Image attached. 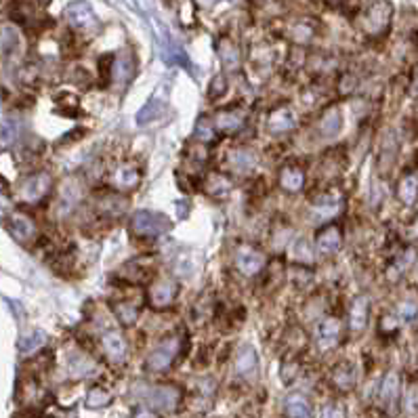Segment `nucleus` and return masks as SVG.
<instances>
[{"label":"nucleus","instance_id":"nucleus-18","mask_svg":"<svg viewBox=\"0 0 418 418\" xmlns=\"http://www.w3.org/2000/svg\"><path fill=\"white\" fill-rule=\"evenodd\" d=\"M343 208V193L341 191H326L316 202H313V215L318 219H330Z\"/></svg>","mask_w":418,"mask_h":418},{"label":"nucleus","instance_id":"nucleus-51","mask_svg":"<svg viewBox=\"0 0 418 418\" xmlns=\"http://www.w3.org/2000/svg\"><path fill=\"white\" fill-rule=\"evenodd\" d=\"M326 3H328L330 7H341V5H345V0H326Z\"/></svg>","mask_w":418,"mask_h":418},{"label":"nucleus","instance_id":"nucleus-25","mask_svg":"<svg viewBox=\"0 0 418 418\" xmlns=\"http://www.w3.org/2000/svg\"><path fill=\"white\" fill-rule=\"evenodd\" d=\"M80 200V187L74 179H67L63 181V185L59 187V195H57V211L61 215H67L72 213L76 204Z\"/></svg>","mask_w":418,"mask_h":418},{"label":"nucleus","instance_id":"nucleus-39","mask_svg":"<svg viewBox=\"0 0 418 418\" xmlns=\"http://www.w3.org/2000/svg\"><path fill=\"white\" fill-rule=\"evenodd\" d=\"M19 36L13 26H0V55H9L17 49Z\"/></svg>","mask_w":418,"mask_h":418},{"label":"nucleus","instance_id":"nucleus-38","mask_svg":"<svg viewBox=\"0 0 418 418\" xmlns=\"http://www.w3.org/2000/svg\"><path fill=\"white\" fill-rule=\"evenodd\" d=\"M84 403H86L88 408H93V410L106 408V405L112 403V393H110L108 389H103V387H90L88 393H86Z\"/></svg>","mask_w":418,"mask_h":418},{"label":"nucleus","instance_id":"nucleus-11","mask_svg":"<svg viewBox=\"0 0 418 418\" xmlns=\"http://www.w3.org/2000/svg\"><path fill=\"white\" fill-rule=\"evenodd\" d=\"M101 351L108 362L122 366L129 357V343L120 330H106L101 335Z\"/></svg>","mask_w":418,"mask_h":418},{"label":"nucleus","instance_id":"nucleus-21","mask_svg":"<svg viewBox=\"0 0 418 418\" xmlns=\"http://www.w3.org/2000/svg\"><path fill=\"white\" fill-rule=\"evenodd\" d=\"M368 313H370V300H368V296L362 294L351 303V309H349V330L353 335H362L366 330Z\"/></svg>","mask_w":418,"mask_h":418},{"label":"nucleus","instance_id":"nucleus-45","mask_svg":"<svg viewBox=\"0 0 418 418\" xmlns=\"http://www.w3.org/2000/svg\"><path fill=\"white\" fill-rule=\"evenodd\" d=\"M311 259H313V252H311V248L307 246V242L305 240H296L294 242V261H298V263H311Z\"/></svg>","mask_w":418,"mask_h":418},{"label":"nucleus","instance_id":"nucleus-2","mask_svg":"<svg viewBox=\"0 0 418 418\" xmlns=\"http://www.w3.org/2000/svg\"><path fill=\"white\" fill-rule=\"evenodd\" d=\"M172 227L170 219L162 213H152V211H137L131 217V232L137 238H160Z\"/></svg>","mask_w":418,"mask_h":418},{"label":"nucleus","instance_id":"nucleus-5","mask_svg":"<svg viewBox=\"0 0 418 418\" xmlns=\"http://www.w3.org/2000/svg\"><path fill=\"white\" fill-rule=\"evenodd\" d=\"M65 19L74 32L80 34H95L99 30V19L93 11V7L84 0H76V3L67 5L65 9Z\"/></svg>","mask_w":418,"mask_h":418},{"label":"nucleus","instance_id":"nucleus-9","mask_svg":"<svg viewBox=\"0 0 418 418\" xmlns=\"http://www.w3.org/2000/svg\"><path fill=\"white\" fill-rule=\"evenodd\" d=\"M181 399H183V391L177 385H158L150 389L147 393L150 408L158 412H175L181 405Z\"/></svg>","mask_w":418,"mask_h":418},{"label":"nucleus","instance_id":"nucleus-35","mask_svg":"<svg viewBox=\"0 0 418 418\" xmlns=\"http://www.w3.org/2000/svg\"><path fill=\"white\" fill-rule=\"evenodd\" d=\"M230 162H232L234 170L240 172V175H246V172L255 170V166H257L255 156H252L250 152H246V150H236V152H232Z\"/></svg>","mask_w":418,"mask_h":418},{"label":"nucleus","instance_id":"nucleus-37","mask_svg":"<svg viewBox=\"0 0 418 418\" xmlns=\"http://www.w3.org/2000/svg\"><path fill=\"white\" fill-rule=\"evenodd\" d=\"M412 261H414V250H412V248H408V250L399 252V255L395 257V261L389 265V271H387V275H389L391 280H397V278H401V275H403V273L410 269Z\"/></svg>","mask_w":418,"mask_h":418},{"label":"nucleus","instance_id":"nucleus-10","mask_svg":"<svg viewBox=\"0 0 418 418\" xmlns=\"http://www.w3.org/2000/svg\"><path fill=\"white\" fill-rule=\"evenodd\" d=\"M7 230L13 236L15 242H19L22 246H30L36 238H38V227L34 223L32 217H28L26 213H11L7 217Z\"/></svg>","mask_w":418,"mask_h":418},{"label":"nucleus","instance_id":"nucleus-34","mask_svg":"<svg viewBox=\"0 0 418 418\" xmlns=\"http://www.w3.org/2000/svg\"><path fill=\"white\" fill-rule=\"evenodd\" d=\"M17 137H19V127L15 120H11V118L0 120V150L13 147Z\"/></svg>","mask_w":418,"mask_h":418},{"label":"nucleus","instance_id":"nucleus-19","mask_svg":"<svg viewBox=\"0 0 418 418\" xmlns=\"http://www.w3.org/2000/svg\"><path fill=\"white\" fill-rule=\"evenodd\" d=\"M217 55L221 59V65L225 72H236L242 63V53H240V47L227 38V36H221L217 40Z\"/></svg>","mask_w":418,"mask_h":418},{"label":"nucleus","instance_id":"nucleus-42","mask_svg":"<svg viewBox=\"0 0 418 418\" xmlns=\"http://www.w3.org/2000/svg\"><path fill=\"white\" fill-rule=\"evenodd\" d=\"M403 408L410 416L418 414V385H410L403 395Z\"/></svg>","mask_w":418,"mask_h":418},{"label":"nucleus","instance_id":"nucleus-52","mask_svg":"<svg viewBox=\"0 0 418 418\" xmlns=\"http://www.w3.org/2000/svg\"><path fill=\"white\" fill-rule=\"evenodd\" d=\"M252 5H259V3H263V0H250Z\"/></svg>","mask_w":418,"mask_h":418},{"label":"nucleus","instance_id":"nucleus-22","mask_svg":"<svg viewBox=\"0 0 418 418\" xmlns=\"http://www.w3.org/2000/svg\"><path fill=\"white\" fill-rule=\"evenodd\" d=\"M316 36H318V24L313 19H296L288 28V38L298 47L309 45Z\"/></svg>","mask_w":418,"mask_h":418},{"label":"nucleus","instance_id":"nucleus-12","mask_svg":"<svg viewBox=\"0 0 418 418\" xmlns=\"http://www.w3.org/2000/svg\"><path fill=\"white\" fill-rule=\"evenodd\" d=\"M137 61L133 51H122L116 57H108V78H112L118 84H129L135 76Z\"/></svg>","mask_w":418,"mask_h":418},{"label":"nucleus","instance_id":"nucleus-20","mask_svg":"<svg viewBox=\"0 0 418 418\" xmlns=\"http://www.w3.org/2000/svg\"><path fill=\"white\" fill-rule=\"evenodd\" d=\"M343 131V112L335 106L324 110V114L318 120V135L322 139H335Z\"/></svg>","mask_w":418,"mask_h":418},{"label":"nucleus","instance_id":"nucleus-3","mask_svg":"<svg viewBox=\"0 0 418 418\" xmlns=\"http://www.w3.org/2000/svg\"><path fill=\"white\" fill-rule=\"evenodd\" d=\"M53 187H55L53 175L49 170H36L19 183L17 191L26 204H40L42 200H47L51 195Z\"/></svg>","mask_w":418,"mask_h":418},{"label":"nucleus","instance_id":"nucleus-1","mask_svg":"<svg viewBox=\"0 0 418 418\" xmlns=\"http://www.w3.org/2000/svg\"><path fill=\"white\" fill-rule=\"evenodd\" d=\"M391 17H393V7L389 0H372L360 17L362 30L372 38L385 36L391 26Z\"/></svg>","mask_w":418,"mask_h":418},{"label":"nucleus","instance_id":"nucleus-48","mask_svg":"<svg viewBox=\"0 0 418 418\" xmlns=\"http://www.w3.org/2000/svg\"><path fill=\"white\" fill-rule=\"evenodd\" d=\"M133 418H158V414L154 412V408H137Z\"/></svg>","mask_w":418,"mask_h":418},{"label":"nucleus","instance_id":"nucleus-53","mask_svg":"<svg viewBox=\"0 0 418 418\" xmlns=\"http://www.w3.org/2000/svg\"><path fill=\"white\" fill-rule=\"evenodd\" d=\"M40 3H49V0H40Z\"/></svg>","mask_w":418,"mask_h":418},{"label":"nucleus","instance_id":"nucleus-29","mask_svg":"<svg viewBox=\"0 0 418 418\" xmlns=\"http://www.w3.org/2000/svg\"><path fill=\"white\" fill-rule=\"evenodd\" d=\"M357 383V370L351 362H343L332 372V385L339 391H351Z\"/></svg>","mask_w":418,"mask_h":418},{"label":"nucleus","instance_id":"nucleus-30","mask_svg":"<svg viewBox=\"0 0 418 418\" xmlns=\"http://www.w3.org/2000/svg\"><path fill=\"white\" fill-rule=\"evenodd\" d=\"M112 311H114L116 320L127 328L133 326L141 316V309L135 300H116V303H112Z\"/></svg>","mask_w":418,"mask_h":418},{"label":"nucleus","instance_id":"nucleus-15","mask_svg":"<svg viewBox=\"0 0 418 418\" xmlns=\"http://www.w3.org/2000/svg\"><path fill=\"white\" fill-rule=\"evenodd\" d=\"M343 246V232L339 225H326L316 236V250L324 257L339 252Z\"/></svg>","mask_w":418,"mask_h":418},{"label":"nucleus","instance_id":"nucleus-28","mask_svg":"<svg viewBox=\"0 0 418 418\" xmlns=\"http://www.w3.org/2000/svg\"><path fill=\"white\" fill-rule=\"evenodd\" d=\"M95 370H97V366H95V362H93L86 353H82V351L70 353V357H67V372H70L74 378L90 376V374H95Z\"/></svg>","mask_w":418,"mask_h":418},{"label":"nucleus","instance_id":"nucleus-13","mask_svg":"<svg viewBox=\"0 0 418 418\" xmlns=\"http://www.w3.org/2000/svg\"><path fill=\"white\" fill-rule=\"evenodd\" d=\"M246 122H248V114L242 108H227L215 114V127L219 133H225V135L240 133L246 127Z\"/></svg>","mask_w":418,"mask_h":418},{"label":"nucleus","instance_id":"nucleus-44","mask_svg":"<svg viewBox=\"0 0 418 418\" xmlns=\"http://www.w3.org/2000/svg\"><path fill=\"white\" fill-rule=\"evenodd\" d=\"M397 313H399V318L403 322H414L418 318V305L412 303V300H403V303H399Z\"/></svg>","mask_w":418,"mask_h":418},{"label":"nucleus","instance_id":"nucleus-41","mask_svg":"<svg viewBox=\"0 0 418 418\" xmlns=\"http://www.w3.org/2000/svg\"><path fill=\"white\" fill-rule=\"evenodd\" d=\"M215 135H217V127H213L211 120L202 118V120L195 124V133H193V137H195L202 145L215 141Z\"/></svg>","mask_w":418,"mask_h":418},{"label":"nucleus","instance_id":"nucleus-6","mask_svg":"<svg viewBox=\"0 0 418 418\" xmlns=\"http://www.w3.org/2000/svg\"><path fill=\"white\" fill-rule=\"evenodd\" d=\"M179 290H181V286H179V282L175 278H160L150 286L147 300H150L152 309L164 311L170 305H175V300L179 296Z\"/></svg>","mask_w":418,"mask_h":418},{"label":"nucleus","instance_id":"nucleus-26","mask_svg":"<svg viewBox=\"0 0 418 418\" xmlns=\"http://www.w3.org/2000/svg\"><path fill=\"white\" fill-rule=\"evenodd\" d=\"M284 412L288 418H313V405L300 393H292L284 399Z\"/></svg>","mask_w":418,"mask_h":418},{"label":"nucleus","instance_id":"nucleus-47","mask_svg":"<svg viewBox=\"0 0 418 418\" xmlns=\"http://www.w3.org/2000/svg\"><path fill=\"white\" fill-rule=\"evenodd\" d=\"M324 418H345L343 414V408L339 403H328L324 408Z\"/></svg>","mask_w":418,"mask_h":418},{"label":"nucleus","instance_id":"nucleus-24","mask_svg":"<svg viewBox=\"0 0 418 418\" xmlns=\"http://www.w3.org/2000/svg\"><path fill=\"white\" fill-rule=\"evenodd\" d=\"M257 370H259V355L255 347L250 345L242 347L236 355V374L242 378H252L257 376Z\"/></svg>","mask_w":418,"mask_h":418},{"label":"nucleus","instance_id":"nucleus-33","mask_svg":"<svg viewBox=\"0 0 418 418\" xmlns=\"http://www.w3.org/2000/svg\"><path fill=\"white\" fill-rule=\"evenodd\" d=\"M141 181V172L135 166H120L114 175V185L118 189H133Z\"/></svg>","mask_w":418,"mask_h":418},{"label":"nucleus","instance_id":"nucleus-8","mask_svg":"<svg viewBox=\"0 0 418 418\" xmlns=\"http://www.w3.org/2000/svg\"><path fill=\"white\" fill-rule=\"evenodd\" d=\"M234 261H236V269L242 275H246V278L259 275L263 271V267H265V255H263V250H259L252 244H240L236 248Z\"/></svg>","mask_w":418,"mask_h":418},{"label":"nucleus","instance_id":"nucleus-17","mask_svg":"<svg viewBox=\"0 0 418 418\" xmlns=\"http://www.w3.org/2000/svg\"><path fill=\"white\" fill-rule=\"evenodd\" d=\"M294 127H296V116H294L292 108L280 106V108L271 110V114L267 118V129L271 135H286V133L294 131Z\"/></svg>","mask_w":418,"mask_h":418},{"label":"nucleus","instance_id":"nucleus-16","mask_svg":"<svg viewBox=\"0 0 418 418\" xmlns=\"http://www.w3.org/2000/svg\"><path fill=\"white\" fill-rule=\"evenodd\" d=\"M378 401H380V408L387 412V414H395L397 412V403H399V376L395 372H389L380 385V391H378Z\"/></svg>","mask_w":418,"mask_h":418},{"label":"nucleus","instance_id":"nucleus-7","mask_svg":"<svg viewBox=\"0 0 418 418\" xmlns=\"http://www.w3.org/2000/svg\"><path fill=\"white\" fill-rule=\"evenodd\" d=\"M341 335H343L341 320L335 318V316H326L316 324V330H313V341H316V347L322 353H326V351H332L339 345Z\"/></svg>","mask_w":418,"mask_h":418},{"label":"nucleus","instance_id":"nucleus-46","mask_svg":"<svg viewBox=\"0 0 418 418\" xmlns=\"http://www.w3.org/2000/svg\"><path fill=\"white\" fill-rule=\"evenodd\" d=\"M11 215V195L5 187V183H0V221L7 219Z\"/></svg>","mask_w":418,"mask_h":418},{"label":"nucleus","instance_id":"nucleus-40","mask_svg":"<svg viewBox=\"0 0 418 418\" xmlns=\"http://www.w3.org/2000/svg\"><path fill=\"white\" fill-rule=\"evenodd\" d=\"M45 341H47V337H45L42 330H28V332L22 335V339H19V349H22V351H34V349L42 347Z\"/></svg>","mask_w":418,"mask_h":418},{"label":"nucleus","instance_id":"nucleus-14","mask_svg":"<svg viewBox=\"0 0 418 418\" xmlns=\"http://www.w3.org/2000/svg\"><path fill=\"white\" fill-rule=\"evenodd\" d=\"M11 17L15 24H19L26 30H42L47 26V17L36 11L30 3H13L11 5Z\"/></svg>","mask_w":418,"mask_h":418},{"label":"nucleus","instance_id":"nucleus-23","mask_svg":"<svg viewBox=\"0 0 418 418\" xmlns=\"http://www.w3.org/2000/svg\"><path fill=\"white\" fill-rule=\"evenodd\" d=\"M278 179H280V187H282L284 191H288V193H298V191L305 187V181H307L305 170H303L300 166H296V164H286V166H282Z\"/></svg>","mask_w":418,"mask_h":418},{"label":"nucleus","instance_id":"nucleus-50","mask_svg":"<svg viewBox=\"0 0 418 418\" xmlns=\"http://www.w3.org/2000/svg\"><path fill=\"white\" fill-rule=\"evenodd\" d=\"M198 3H200L202 7H213V5L217 3V0H198Z\"/></svg>","mask_w":418,"mask_h":418},{"label":"nucleus","instance_id":"nucleus-36","mask_svg":"<svg viewBox=\"0 0 418 418\" xmlns=\"http://www.w3.org/2000/svg\"><path fill=\"white\" fill-rule=\"evenodd\" d=\"M162 110H164V103L158 99V97H152L145 106L139 110V114H137V124H150L152 120H156L160 114H162Z\"/></svg>","mask_w":418,"mask_h":418},{"label":"nucleus","instance_id":"nucleus-27","mask_svg":"<svg viewBox=\"0 0 418 418\" xmlns=\"http://www.w3.org/2000/svg\"><path fill=\"white\" fill-rule=\"evenodd\" d=\"M129 202L120 195V193H112V195H99L97 198V211L103 217H122V213L127 211Z\"/></svg>","mask_w":418,"mask_h":418},{"label":"nucleus","instance_id":"nucleus-32","mask_svg":"<svg viewBox=\"0 0 418 418\" xmlns=\"http://www.w3.org/2000/svg\"><path fill=\"white\" fill-rule=\"evenodd\" d=\"M204 189H206L208 195H213V198H225L232 191V181L223 175H219V172H213V175H208Z\"/></svg>","mask_w":418,"mask_h":418},{"label":"nucleus","instance_id":"nucleus-43","mask_svg":"<svg viewBox=\"0 0 418 418\" xmlns=\"http://www.w3.org/2000/svg\"><path fill=\"white\" fill-rule=\"evenodd\" d=\"M227 90V78L223 74H217L211 82V86H208V99L215 101L217 97H223Z\"/></svg>","mask_w":418,"mask_h":418},{"label":"nucleus","instance_id":"nucleus-49","mask_svg":"<svg viewBox=\"0 0 418 418\" xmlns=\"http://www.w3.org/2000/svg\"><path fill=\"white\" fill-rule=\"evenodd\" d=\"M410 93H412V97H414V99H418V70H416V74H414V78H412Z\"/></svg>","mask_w":418,"mask_h":418},{"label":"nucleus","instance_id":"nucleus-31","mask_svg":"<svg viewBox=\"0 0 418 418\" xmlns=\"http://www.w3.org/2000/svg\"><path fill=\"white\" fill-rule=\"evenodd\" d=\"M397 198L405 204L412 206L418 200V179L414 175H403L397 183Z\"/></svg>","mask_w":418,"mask_h":418},{"label":"nucleus","instance_id":"nucleus-4","mask_svg":"<svg viewBox=\"0 0 418 418\" xmlns=\"http://www.w3.org/2000/svg\"><path fill=\"white\" fill-rule=\"evenodd\" d=\"M181 347H183V341L179 337H166V339H162L154 347V351L147 355V360H145L147 372H164V370H168L175 364V360L179 357Z\"/></svg>","mask_w":418,"mask_h":418}]
</instances>
